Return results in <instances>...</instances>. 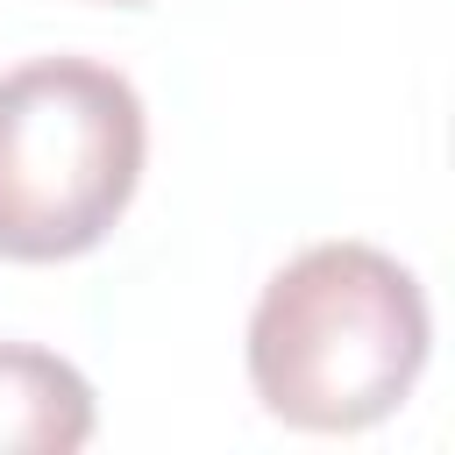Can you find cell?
Returning <instances> with one entry per match:
<instances>
[{
	"mask_svg": "<svg viewBox=\"0 0 455 455\" xmlns=\"http://www.w3.org/2000/svg\"><path fill=\"white\" fill-rule=\"evenodd\" d=\"M427 291L370 242L299 249L249 313V384L306 434L377 427L427 370Z\"/></svg>",
	"mask_w": 455,
	"mask_h": 455,
	"instance_id": "6da1fadb",
	"label": "cell"
},
{
	"mask_svg": "<svg viewBox=\"0 0 455 455\" xmlns=\"http://www.w3.org/2000/svg\"><path fill=\"white\" fill-rule=\"evenodd\" d=\"M142 142V100L114 64H14L0 78V256L64 263L107 242L135 199Z\"/></svg>",
	"mask_w": 455,
	"mask_h": 455,
	"instance_id": "7a4b0ae2",
	"label": "cell"
},
{
	"mask_svg": "<svg viewBox=\"0 0 455 455\" xmlns=\"http://www.w3.org/2000/svg\"><path fill=\"white\" fill-rule=\"evenodd\" d=\"M92 441V384L50 355L0 341V455H71Z\"/></svg>",
	"mask_w": 455,
	"mask_h": 455,
	"instance_id": "3957f363",
	"label": "cell"
},
{
	"mask_svg": "<svg viewBox=\"0 0 455 455\" xmlns=\"http://www.w3.org/2000/svg\"><path fill=\"white\" fill-rule=\"evenodd\" d=\"M114 7H142V0H114Z\"/></svg>",
	"mask_w": 455,
	"mask_h": 455,
	"instance_id": "277c9868",
	"label": "cell"
}]
</instances>
